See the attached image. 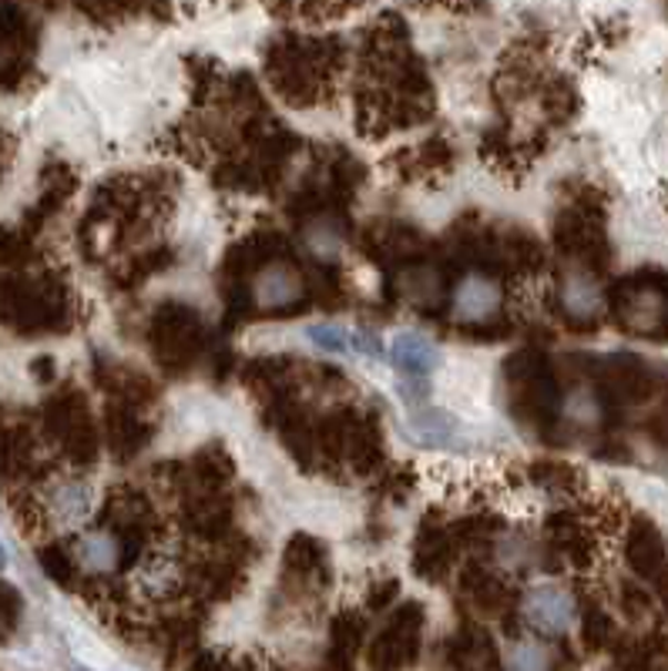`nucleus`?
<instances>
[{"label":"nucleus","mask_w":668,"mask_h":671,"mask_svg":"<svg viewBox=\"0 0 668 671\" xmlns=\"http://www.w3.org/2000/svg\"><path fill=\"white\" fill-rule=\"evenodd\" d=\"M436 347L420 332H400L390 343V363L407 376H430L436 370Z\"/></svg>","instance_id":"nucleus-1"},{"label":"nucleus","mask_w":668,"mask_h":671,"mask_svg":"<svg viewBox=\"0 0 668 671\" xmlns=\"http://www.w3.org/2000/svg\"><path fill=\"white\" fill-rule=\"evenodd\" d=\"M527 615L544 631H565L575 621V601L565 591L541 588L527 598Z\"/></svg>","instance_id":"nucleus-2"},{"label":"nucleus","mask_w":668,"mask_h":671,"mask_svg":"<svg viewBox=\"0 0 668 671\" xmlns=\"http://www.w3.org/2000/svg\"><path fill=\"white\" fill-rule=\"evenodd\" d=\"M458 316L467 319V322H481V319H491L501 306V292L494 282L487 279H467L461 289H458Z\"/></svg>","instance_id":"nucleus-3"},{"label":"nucleus","mask_w":668,"mask_h":671,"mask_svg":"<svg viewBox=\"0 0 668 671\" xmlns=\"http://www.w3.org/2000/svg\"><path fill=\"white\" fill-rule=\"evenodd\" d=\"M631 565L638 568V575L651 578V581H665L668 575V561H665V547L661 537L651 527H641L631 540Z\"/></svg>","instance_id":"nucleus-4"},{"label":"nucleus","mask_w":668,"mask_h":671,"mask_svg":"<svg viewBox=\"0 0 668 671\" xmlns=\"http://www.w3.org/2000/svg\"><path fill=\"white\" fill-rule=\"evenodd\" d=\"M256 292H259V299H263L266 306H286V302L299 299L302 279L296 276V269H289V266L279 262V266H269V269L259 276Z\"/></svg>","instance_id":"nucleus-5"},{"label":"nucleus","mask_w":668,"mask_h":671,"mask_svg":"<svg viewBox=\"0 0 668 671\" xmlns=\"http://www.w3.org/2000/svg\"><path fill=\"white\" fill-rule=\"evenodd\" d=\"M565 302H568V309H572L578 319H592V316H598V309H602V296H598L595 282L585 279V276H575V279L568 282Z\"/></svg>","instance_id":"nucleus-6"},{"label":"nucleus","mask_w":668,"mask_h":671,"mask_svg":"<svg viewBox=\"0 0 668 671\" xmlns=\"http://www.w3.org/2000/svg\"><path fill=\"white\" fill-rule=\"evenodd\" d=\"M309 340L329 353H350L353 350V336L340 326H309Z\"/></svg>","instance_id":"nucleus-7"},{"label":"nucleus","mask_w":668,"mask_h":671,"mask_svg":"<svg viewBox=\"0 0 668 671\" xmlns=\"http://www.w3.org/2000/svg\"><path fill=\"white\" fill-rule=\"evenodd\" d=\"M517 671H551V651L541 644H521L514 654Z\"/></svg>","instance_id":"nucleus-8"},{"label":"nucleus","mask_w":668,"mask_h":671,"mask_svg":"<svg viewBox=\"0 0 668 671\" xmlns=\"http://www.w3.org/2000/svg\"><path fill=\"white\" fill-rule=\"evenodd\" d=\"M84 561H88L91 568H97V571L111 568V565H115V544L104 540V537L88 540V544H84Z\"/></svg>","instance_id":"nucleus-9"},{"label":"nucleus","mask_w":668,"mask_h":671,"mask_svg":"<svg viewBox=\"0 0 668 671\" xmlns=\"http://www.w3.org/2000/svg\"><path fill=\"white\" fill-rule=\"evenodd\" d=\"M18 611H21V601H18V595L8 588V585H0V641L8 638V631L14 628V621H18Z\"/></svg>","instance_id":"nucleus-10"},{"label":"nucleus","mask_w":668,"mask_h":671,"mask_svg":"<svg viewBox=\"0 0 668 671\" xmlns=\"http://www.w3.org/2000/svg\"><path fill=\"white\" fill-rule=\"evenodd\" d=\"M0 565H4V554H0Z\"/></svg>","instance_id":"nucleus-11"}]
</instances>
